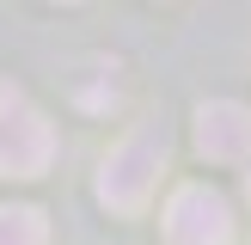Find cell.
<instances>
[{
    "mask_svg": "<svg viewBox=\"0 0 251 245\" xmlns=\"http://www.w3.org/2000/svg\"><path fill=\"white\" fill-rule=\"evenodd\" d=\"M159 166H166V129H159V122H141L129 141L110 147L104 172H98V196H104L110 208H123V215H135V208L153 196Z\"/></svg>",
    "mask_w": 251,
    "mask_h": 245,
    "instance_id": "cell-1",
    "label": "cell"
},
{
    "mask_svg": "<svg viewBox=\"0 0 251 245\" xmlns=\"http://www.w3.org/2000/svg\"><path fill=\"white\" fill-rule=\"evenodd\" d=\"M55 159V129L25 92L0 86V178H43Z\"/></svg>",
    "mask_w": 251,
    "mask_h": 245,
    "instance_id": "cell-2",
    "label": "cell"
},
{
    "mask_svg": "<svg viewBox=\"0 0 251 245\" xmlns=\"http://www.w3.org/2000/svg\"><path fill=\"white\" fill-rule=\"evenodd\" d=\"M166 245H233V208L215 184H184L166 202Z\"/></svg>",
    "mask_w": 251,
    "mask_h": 245,
    "instance_id": "cell-3",
    "label": "cell"
},
{
    "mask_svg": "<svg viewBox=\"0 0 251 245\" xmlns=\"http://www.w3.org/2000/svg\"><path fill=\"white\" fill-rule=\"evenodd\" d=\"M196 147L208 159H251V110L233 104V98L202 104L196 110Z\"/></svg>",
    "mask_w": 251,
    "mask_h": 245,
    "instance_id": "cell-4",
    "label": "cell"
},
{
    "mask_svg": "<svg viewBox=\"0 0 251 245\" xmlns=\"http://www.w3.org/2000/svg\"><path fill=\"white\" fill-rule=\"evenodd\" d=\"M0 245H49V227L37 208H0Z\"/></svg>",
    "mask_w": 251,
    "mask_h": 245,
    "instance_id": "cell-5",
    "label": "cell"
},
{
    "mask_svg": "<svg viewBox=\"0 0 251 245\" xmlns=\"http://www.w3.org/2000/svg\"><path fill=\"white\" fill-rule=\"evenodd\" d=\"M245 196H251V178H245Z\"/></svg>",
    "mask_w": 251,
    "mask_h": 245,
    "instance_id": "cell-6",
    "label": "cell"
}]
</instances>
